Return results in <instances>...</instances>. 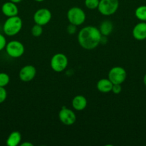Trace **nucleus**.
<instances>
[{"instance_id": "cd10ccee", "label": "nucleus", "mask_w": 146, "mask_h": 146, "mask_svg": "<svg viewBox=\"0 0 146 146\" xmlns=\"http://www.w3.org/2000/svg\"><path fill=\"white\" fill-rule=\"evenodd\" d=\"M34 1H37V2H42V1H45V0H34Z\"/></svg>"}, {"instance_id": "f257e3e1", "label": "nucleus", "mask_w": 146, "mask_h": 146, "mask_svg": "<svg viewBox=\"0 0 146 146\" xmlns=\"http://www.w3.org/2000/svg\"><path fill=\"white\" fill-rule=\"evenodd\" d=\"M101 33L94 26H86L80 30L77 35L78 43L82 48L86 50L94 49L101 43Z\"/></svg>"}, {"instance_id": "ddd939ff", "label": "nucleus", "mask_w": 146, "mask_h": 146, "mask_svg": "<svg viewBox=\"0 0 146 146\" xmlns=\"http://www.w3.org/2000/svg\"><path fill=\"white\" fill-rule=\"evenodd\" d=\"M87 98L82 95L75 96L72 101V106L76 111H83L87 107Z\"/></svg>"}, {"instance_id": "4468645a", "label": "nucleus", "mask_w": 146, "mask_h": 146, "mask_svg": "<svg viewBox=\"0 0 146 146\" xmlns=\"http://www.w3.org/2000/svg\"><path fill=\"white\" fill-rule=\"evenodd\" d=\"M113 86V84L109 78H102L97 83V90L103 94H107L112 91Z\"/></svg>"}, {"instance_id": "0eeeda50", "label": "nucleus", "mask_w": 146, "mask_h": 146, "mask_svg": "<svg viewBox=\"0 0 146 146\" xmlns=\"http://www.w3.org/2000/svg\"><path fill=\"white\" fill-rule=\"evenodd\" d=\"M127 78L125 69L121 66H114L108 73V78L113 84H122Z\"/></svg>"}, {"instance_id": "9d476101", "label": "nucleus", "mask_w": 146, "mask_h": 146, "mask_svg": "<svg viewBox=\"0 0 146 146\" xmlns=\"http://www.w3.org/2000/svg\"><path fill=\"white\" fill-rule=\"evenodd\" d=\"M37 69L32 65H26L20 69L19 73V78L21 81L29 82L32 81L36 76Z\"/></svg>"}, {"instance_id": "393cba45", "label": "nucleus", "mask_w": 146, "mask_h": 146, "mask_svg": "<svg viewBox=\"0 0 146 146\" xmlns=\"http://www.w3.org/2000/svg\"><path fill=\"white\" fill-rule=\"evenodd\" d=\"M20 145L21 146H33V143H31L30 142H24L22 143H20Z\"/></svg>"}, {"instance_id": "423d86ee", "label": "nucleus", "mask_w": 146, "mask_h": 146, "mask_svg": "<svg viewBox=\"0 0 146 146\" xmlns=\"http://www.w3.org/2000/svg\"><path fill=\"white\" fill-rule=\"evenodd\" d=\"M6 52L9 56L14 58L21 57L24 54L25 48L23 44L17 40H12L8 42L5 47Z\"/></svg>"}, {"instance_id": "a211bd4d", "label": "nucleus", "mask_w": 146, "mask_h": 146, "mask_svg": "<svg viewBox=\"0 0 146 146\" xmlns=\"http://www.w3.org/2000/svg\"><path fill=\"white\" fill-rule=\"evenodd\" d=\"M31 33L33 36L39 37L42 34L43 28L42 26L39 25V24H35L31 29Z\"/></svg>"}, {"instance_id": "dca6fc26", "label": "nucleus", "mask_w": 146, "mask_h": 146, "mask_svg": "<svg viewBox=\"0 0 146 146\" xmlns=\"http://www.w3.org/2000/svg\"><path fill=\"white\" fill-rule=\"evenodd\" d=\"M21 141V135L19 131H13L9 135L7 139V145L8 146H17Z\"/></svg>"}, {"instance_id": "bb28decb", "label": "nucleus", "mask_w": 146, "mask_h": 146, "mask_svg": "<svg viewBox=\"0 0 146 146\" xmlns=\"http://www.w3.org/2000/svg\"><path fill=\"white\" fill-rule=\"evenodd\" d=\"M143 84H144V85L146 86V74H145L144 77H143Z\"/></svg>"}, {"instance_id": "f8f14e48", "label": "nucleus", "mask_w": 146, "mask_h": 146, "mask_svg": "<svg viewBox=\"0 0 146 146\" xmlns=\"http://www.w3.org/2000/svg\"><path fill=\"white\" fill-rule=\"evenodd\" d=\"M1 12L7 17H14L19 14V9L17 4L12 1H7L1 6Z\"/></svg>"}, {"instance_id": "b1692460", "label": "nucleus", "mask_w": 146, "mask_h": 146, "mask_svg": "<svg viewBox=\"0 0 146 146\" xmlns=\"http://www.w3.org/2000/svg\"><path fill=\"white\" fill-rule=\"evenodd\" d=\"M122 91L121 84H113V88H112V92L115 94H120Z\"/></svg>"}, {"instance_id": "aec40b11", "label": "nucleus", "mask_w": 146, "mask_h": 146, "mask_svg": "<svg viewBox=\"0 0 146 146\" xmlns=\"http://www.w3.org/2000/svg\"><path fill=\"white\" fill-rule=\"evenodd\" d=\"M10 81L9 76L4 72L0 73V87H5Z\"/></svg>"}, {"instance_id": "6e6552de", "label": "nucleus", "mask_w": 146, "mask_h": 146, "mask_svg": "<svg viewBox=\"0 0 146 146\" xmlns=\"http://www.w3.org/2000/svg\"><path fill=\"white\" fill-rule=\"evenodd\" d=\"M33 19L35 24L43 27L51 21L52 13L50 10L47 8L39 9L34 14Z\"/></svg>"}, {"instance_id": "412c9836", "label": "nucleus", "mask_w": 146, "mask_h": 146, "mask_svg": "<svg viewBox=\"0 0 146 146\" xmlns=\"http://www.w3.org/2000/svg\"><path fill=\"white\" fill-rule=\"evenodd\" d=\"M7 97V90L4 87H0V104L4 103L6 101Z\"/></svg>"}, {"instance_id": "a878e982", "label": "nucleus", "mask_w": 146, "mask_h": 146, "mask_svg": "<svg viewBox=\"0 0 146 146\" xmlns=\"http://www.w3.org/2000/svg\"><path fill=\"white\" fill-rule=\"evenodd\" d=\"M9 1H12V2L15 3V4H18V3L21 2V1H22V0H9Z\"/></svg>"}, {"instance_id": "f03ea898", "label": "nucleus", "mask_w": 146, "mask_h": 146, "mask_svg": "<svg viewBox=\"0 0 146 146\" xmlns=\"http://www.w3.org/2000/svg\"><path fill=\"white\" fill-rule=\"evenodd\" d=\"M22 28V20L19 17H8L3 25V31L9 36H13L20 32Z\"/></svg>"}, {"instance_id": "20e7f679", "label": "nucleus", "mask_w": 146, "mask_h": 146, "mask_svg": "<svg viewBox=\"0 0 146 146\" xmlns=\"http://www.w3.org/2000/svg\"><path fill=\"white\" fill-rule=\"evenodd\" d=\"M119 5V0H100L97 9L102 15L108 17L117 11Z\"/></svg>"}, {"instance_id": "5701e85b", "label": "nucleus", "mask_w": 146, "mask_h": 146, "mask_svg": "<svg viewBox=\"0 0 146 146\" xmlns=\"http://www.w3.org/2000/svg\"><path fill=\"white\" fill-rule=\"evenodd\" d=\"M7 44V42L5 36L3 34H0V51H2L4 48H5Z\"/></svg>"}, {"instance_id": "39448f33", "label": "nucleus", "mask_w": 146, "mask_h": 146, "mask_svg": "<svg viewBox=\"0 0 146 146\" xmlns=\"http://www.w3.org/2000/svg\"><path fill=\"white\" fill-rule=\"evenodd\" d=\"M68 65V58L65 54L57 53L54 54L50 60V66L52 69L57 73L62 72L67 68Z\"/></svg>"}, {"instance_id": "6ab92c4d", "label": "nucleus", "mask_w": 146, "mask_h": 146, "mask_svg": "<svg viewBox=\"0 0 146 146\" xmlns=\"http://www.w3.org/2000/svg\"><path fill=\"white\" fill-rule=\"evenodd\" d=\"M100 0H84V5L88 9L94 10L97 9Z\"/></svg>"}, {"instance_id": "9b49d317", "label": "nucleus", "mask_w": 146, "mask_h": 146, "mask_svg": "<svg viewBox=\"0 0 146 146\" xmlns=\"http://www.w3.org/2000/svg\"><path fill=\"white\" fill-rule=\"evenodd\" d=\"M133 36L137 41L146 39V21L139 22L133 27Z\"/></svg>"}, {"instance_id": "2eb2a0df", "label": "nucleus", "mask_w": 146, "mask_h": 146, "mask_svg": "<svg viewBox=\"0 0 146 146\" xmlns=\"http://www.w3.org/2000/svg\"><path fill=\"white\" fill-rule=\"evenodd\" d=\"M113 29H114V26H113V22L110 21V20L103 21L100 24V27H99V30L103 36H107L110 35L113 32Z\"/></svg>"}, {"instance_id": "7ed1b4c3", "label": "nucleus", "mask_w": 146, "mask_h": 146, "mask_svg": "<svg viewBox=\"0 0 146 146\" xmlns=\"http://www.w3.org/2000/svg\"><path fill=\"white\" fill-rule=\"evenodd\" d=\"M67 17L70 24H72L78 27L85 21L86 14L84 10L80 7H73L67 11Z\"/></svg>"}, {"instance_id": "4be33fe9", "label": "nucleus", "mask_w": 146, "mask_h": 146, "mask_svg": "<svg viewBox=\"0 0 146 146\" xmlns=\"http://www.w3.org/2000/svg\"><path fill=\"white\" fill-rule=\"evenodd\" d=\"M77 26L74 25L72 24H70L67 27V31L69 34L70 35H72V34H74L77 31Z\"/></svg>"}, {"instance_id": "1a4fd4ad", "label": "nucleus", "mask_w": 146, "mask_h": 146, "mask_svg": "<svg viewBox=\"0 0 146 146\" xmlns=\"http://www.w3.org/2000/svg\"><path fill=\"white\" fill-rule=\"evenodd\" d=\"M59 119L65 125H72L75 123L77 116L72 110L63 106L59 112Z\"/></svg>"}, {"instance_id": "f3484780", "label": "nucleus", "mask_w": 146, "mask_h": 146, "mask_svg": "<svg viewBox=\"0 0 146 146\" xmlns=\"http://www.w3.org/2000/svg\"><path fill=\"white\" fill-rule=\"evenodd\" d=\"M135 15L137 19L142 21H146V5H141L135 11Z\"/></svg>"}]
</instances>
